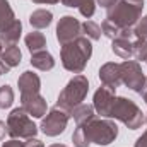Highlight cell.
I'll return each instance as SVG.
<instances>
[{
    "instance_id": "21",
    "label": "cell",
    "mask_w": 147,
    "mask_h": 147,
    "mask_svg": "<svg viewBox=\"0 0 147 147\" xmlns=\"http://www.w3.org/2000/svg\"><path fill=\"white\" fill-rule=\"evenodd\" d=\"M82 34L86 38H89L91 41H98L101 38V26L96 24L94 21H84L82 22Z\"/></svg>"
},
{
    "instance_id": "37",
    "label": "cell",
    "mask_w": 147,
    "mask_h": 147,
    "mask_svg": "<svg viewBox=\"0 0 147 147\" xmlns=\"http://www.w3.org/2000/svg\"><path fill=\"white\" fill-rule=\"evenodd\" d=\"M7 72H9V69H7V67H5V65L0 62V77H2L3 74H7Z\"/></svg>"
},
{
    "instance_id": "8",
    "label": "cell",
    "mask_w": 147,
    "mask_h": 147,
    "mask_svg": "<svg viewBox=\"0 0 147 147\" xmlns=\"http://www.w3.org/2000/svg\"><path fill=\"white\" fill-rule=\"evenodd\" d=\"M121 69V84L127 86L134 92H142V87L146 84V75L139 62L135 60H125L120 63Z\"/></svg>"
},
{
    "instance_id": "9",
    "label": "cell",
    "mask_w": 147,
    "mask_h": 147,
    "mask_svg": "<svg viewBox=\"0 0 147 147\" xmlns=\"http://www.w3.org/2000/svg\"><path fill=\"white\" fill-rule=\"evenodd\" d=\"M57 41L60 46L74 41L75 38L82 36V22H79L74 16H63L57 24Z\"/></svg>"
},
{
    "instance_id": "24",
    "label": "cell",
    "mask_w": 147,
    "mask_h": 147,
    "mask_svg": "<svg viewBox=\"0 0 147 147\" xmlns=\"http://www.w3.org/2000/svg\"><path fill=\"white\" fill-rule=\"evenodd\" d=\"M12 103H14V89L9 84H5L0 87V110L10 108Z\"/></svg>"
},
{
    "instance_id": "36",
    "label": "cell",
    "mask_w": 147,
    "mask_h": 147,
    "mask_svg": "<svg viewBox=\"0 0 147 147\" xmlns=\"http://www.w3.org/2000/svg\"><path fill=\"white\" fill-rule=\"evenodd\" d=\"M140 96L144 98V101H146V105H147V77H146V84H144V87H142V92H140Z\"/></svg>"
},
{
    "instance_id": "41",
    "label": "cell",
    "mask_w": 147,
    "mask_h": 147,
    "mask_svg": "<svg viewBox=\"0 0 147 147\" xmlns=\"http://www.w3.org/2000/svg\"><path fill=\"white\" fill-rule=\"evenodd\" d=\"M146 123H147V113H146Z\"/></svg>"
},
{
    "instance_id": "19",
    "label": "cell",
    "mask_w": 147,
    "mask_h": 147,
    "mask_svg": "<svg viewBox=\"0 0 147 147\" xmlns=\"http://www.w3.org/2000/svg\"><path fill=\"white\" fill-rule=\"evenodd\" d=\"M24 41H26V46H28V50H29L31 55L46 50V38L39 31H31L28 36L24 38Z\"/></svg>"
},
{
    "instance_id": "20",
    "label": "cell",
    "mask_w": 147,
    "mask_h": 147,
    "mask_svg": "<svg viewBox=\"0 0 147 147\" xmlns=\"http://www.w3.org/2000/svg\"><path fill=\"white\" fill-rule=\"evenodd\" d=\"M70 116L75 120V123L79 125V123H86V121L96 118V111H94L92 105H84L82 103V105H79L77 108H74L70 111Z\"/></svg>"
},
{
    "instance_id": "34",
    "label": "cell",
    "mask_w": 147,
    "mask_h": 147,
    "mask_svg": "<svg viewBox=\"0 0 147 147\" xmlns=\"http://www.w3.org/2000/svg\"><path fill=\"white\" fill-rule=\"evenodd\" d=\"M5 134H7V123L0 120V140L5 137Z\"/></svg>"
},
{
    "instance_id": "31",
    "label": "cell",
    "mask_w": 147,
    "mask_h": 147,
    "mask_svg": "<svg viewBox=\"0 0 147 147\" xmlns=\"http://www.w3.org/2000/svg\"><path fill=\"white\" fill-rule=\"evenodd\" d=\"M116 2H118V0H96V3H98V5H101V7H103V9H106V10H108L110 7H113Z\"/></svg>"
},
{
    "instance_id": "6",
    "label": "cell",
    "mask_w": 147,
    "mask_h": 147,
    "mask_svg": "<svg viewBox=\"0 0 147 147\" xmlns=\"http://www.w3.org/2000/svg\"><path fill=\"white\" fill-rule=\"evenodd\" d=\"M5 123H7V134L12 139H24L26 140V139L36 137V134H38L36 123L31 120V116L21 106L14 108L10 111V115L7 116Z\"/></svg>"
},
{
    "instance_id": "30",
    "label": "cell",
    "mask_w": 147,
    "mask_h": 147,
    "mask_svg": "<svg viewBox=\"0 0 147 147\" xmlns=\"http://www.w3.org/2000/svg\"><path fill=\"white\" fill-rule=\"evenodd\" d=\"M2 147H24V142H21V139H10V140L3 142Z\"/></svg>"
},
{
    "instance_id": "25",
    "label": "cell",
    "mask_w": 147,
    "mask_h": 147,
    "mask_svg": "<svg viewBox=\"0 0 147 147\" xmlns=\"http://www.w3.org/2000/svg\"><path fill=\"white\" fill-rule=\"evenodd\" d=\"M72 142L75 147H89L91 146L84 125H77L75 127V130H74V134H72Z\"/></svg>"
},
{
    "instance_id": "11",
    "label": "cell",
    "mask_w": 147,
    "mask_h": 147,
    "mask_svg": "<svg viewBox=\"0 0 147 147\" xmlns=\"http://www.w3.org/2000/svg\"><path fill=\"white\" fill-rule=\"evenodd\" d=\"M99 80H101V86L108 87L111 91H116V87L121 86V69H120V63L108 62V63L101 65V69H99Z\"/></svg>"
},
{
    "instance_id": "10",
    "label": "cell",
    "mask_w": 147,
    "mask_h": 147,
    "mask_svg": "<svg viewBox=\"0 0 147 147\" xmlns=\"http://www.w3.org/2000/svg\"><path fill=\"white\" fill-rule=\"evenodd\" d=\"M21 108L31 118H43L46 115V111H48V103L41 94L21 96Z\"/></svg>"
},
{
    "instance_id": "7",
    "label": "cell",
    "mask_w": 147,
    "mask_h": 147,
    "mask_svg": "<svg viewBox=\"0 0 147 147\" xmlns=\"http://www.w3.org/2000/svg\"><path fill=\"white\" fill-rule=\"evenodd\" d=\"M70 120V113L58 106H53L51 110L46 113V116H43L39 130L46 135V137H58L65 132L67 125Z\"/></svg>"
},
{
    "instance_id": "2",
    "label": "cell",
    "mask_w": 147,
    "mask_h": 147,
    "mask_svg": "<svg viewBox=\"0 0 147 147\" xmlns=\"http://www.w3.org/2000/svg\"><path fill=\"white\" fill-rule=\"evenodd\" d=\"M142 10H144V2L118 0L113 7L106 10V21H110L118 29L135 28V24L142 17Z\"/></svg>"
},
{
    "instance_id": "5",
    "label": "cell",
    "mask_w": 147,
    "mask_h": 147,
    "mask_svg": "<svg viewBox=\"0 0 147 147\" xmlns=\"http://www.w3.org/2000/svg\"><path fill=\"white\" fill-rule=\"evenodd\" d=\"M84 125L87 139L91 144H98V146H110L111 142L116 140L118 137V127L116 123L110 118H92L86 123H79Z\"/></svg>"
},
{
    "instance_id": "29",
    "label": "cell",
    "mask_w": 147,
    "mask_h": 147,
    "mask_svg": "<svg viewBox=\"0 0 147 147\" xmlns=\"http://www.w3.org/2000/svg\"><path fill=\"white\" fill-rule=\"evenodd\" d=\"M24 147H45V144L39 139H36V137H31V139H26Z\"/></svg>"
},
{
    "instance_id": "42",
    "label": "cell",
    "mask_w": 147,
    "mask_h": 147,
    "mask_svg": "<svg viewBox=\"0 0 147 147\" xmlns=\"http://www.w3.org/2000/svg\"><path fill=\"white\" fill-rule=\"evenodd\" d=\"M146 62H147V60H146Z\"/></svg>"
},
{
    "instance_id": "32",
    "label": "cell",
    "mask_w": 147,
    "mask_h": 147,
    "mask_svg": "<svg viewBox=\"0 0 147 147\" xmlns=\"http://www.w3.org/2000/svg\"><path fill=\"white\" fill-rule=\"evenodd\" d=\"M134 147H147V130L137 139V142H135V146Z\"/></svg>"
},
{
    "instance_id": "27",
    "label": "cell",
    "mask_w": 147,
    "mask_h": 147,
    "mask_svg": "<svg viewBox=\"0 0 147 147\" xmlns=\"http://www.w3.org/2000/svg\"><path fill=\"white\" fill-rule=\"evenodd\" d=\"M121 31H123V29H118L116 26H113L110 21H106V19L101 22V33H103L106 38H110V39L118 38L120 34H121Z\"/></svg>"
},
{
    "instance_id": "13",
    "label": "cell",
    "mask_w": 147,
    "mask_h": 147,
    "mask_svg": "<svg viewBox=\"0 0 147 147\" xmlns=\"http://www.w3.org/2000/svg\"><path fill=\"white\" fill-rule=\"evenodd\" d=\"M17 86L21 91V96H31V94H39L41 89V79L39 75L31 70H26L19 75L17 79Z\"/></svg>"
},
{
    "instance_id": "12",
    "label": "cell",
    "mask_w": 147,
    "mask_h": 147,
    "mask_svg": "<svg viewBox=\"0 0 147 147\" xmlns=\"http://www.w3.org/2000/svg\"><path fill=\"white\" fill-rule=\"evenodd\" d=\"M116 91H111L108 87L101 86L96 92H94V98H92V106H94V111L105 118H108V113H110V108L113 105V99H115V94Z\"/></svg>"
},
{
    "instance_id": "16",
    "label": "cell",
    "mask_w": 147,
    "mask_h": 147,
    "mask_svg": "<svg viewBox=\"0 0 147 147\" xmlns=\"http://www.w3.org/2000/svg\"><path fill=\"white\" fill-rule=\"evenodd\" d=\"M31 65L41 72H48L55 67V58L48 50H43V51H38V53L31 55Z\"/></svg>"
},
{
    "instance_id": "38",
    "label": "cell",
    "mask_w": 147,
    "mask_h": 147,
    "mask_svg": "<svg viewBox=\"0 0 147 147\" xmlns=\"http://www.w3.org/2000/svg\"><path fill=\"white\" fill-rule=\"evenodd\" d=\"M50 147H67L65 144H51Z\"/></svg>"
},
{
    "instance_id": "18",
    "label": "cell",
    "mask_w": 147,
    "mask_h": 147,
    "mask_svg": "<svg viewBox=\"0 0 147 147\" xmlns=\"http://www.w3.org/2000/svg\"><path fill=\"white\" fill-rule=\"evenodd\" d=\"M21 60H22V53H21V50H19L17 45L7 46V48L3 50V53H2V58H0V62H2L9 70L14 69V67H17V65L21 63Z\"/></svg>"
},
{
    "instance_id": "28",
    "label": "cell",
    "mask_w": 147,
    "mask_h": 147,
    "mask_svg": "<svg viewBox=\"0 0 147 147\" xmlns=\"http://www.w3.org/2000/svg\"><path fill=\"white\" fill-rule=\"evenodd\" d=\"M134 31H135V36L137 38H140V39H147V16H144V17L139 19V22L135 24Z\"/></svg>"
},
{
    "instance_id": "17",
    "label": "cell",
    "mask_w": 147,
    "mask_h": 147,
    "mask_svg": "<svg viewBox=\"0 0 147 147\" xmlns=\"http://www.w3.org/2000/svg\"><path fill=\"white\" fill-rule=\"evenodd\" d=\"M51 21H53V14H51V10H46V9H38L29 16V24L36 31L46 29L51 24Z\"/></svg>"
},
{
    "instance_id": "4",
    "label": "cell",
    "mask_w": 147,
    "mask_h": 147,
    "mask_svg": "<svg viewBox=\"0 0 147 147\" xmlns=\"http://www.w3.org/2000/svg\"><path fill=\"white\" fill-rule=\"evenodd\" d=\"M87 92H89V80H87V77L82 75V74H77L60 91L58 99H57V106L70 113L74 108H77L79 105L84 103V99L87 98Z\"/></svg>"
},
{
    "instance_id": "14",
    "label": "cell",
    "mask_w": 147,
    "mask_h": 147,
    "mask_svg": "<svg viewBox=\"0 0 147 147\" xmlns=\"http://www.w3.org/2000/svg\"><path fill=\"white\" fill-rule=\"evenodd\" d=\"M22 33V22L19 19H14L12 22H9L7 26H3L0 29V43L7 48V46H14L19 43V38Z\"/></svg>"
},
{
    "instance_id": "33",
    "label": "cell",
    "mask_w": 147,
    "mask_h": 147,
    "mask_svg": "<svg viewBox=\"0 0 147 147\" xmlns=\"http://www.w3.org/2000/svg\"><path fill=\"white\" fill-rule=\"evenodd\" d=\"M65 7H79V3L82 2V0H60Z\"/></svg>"
},
{
    "instance_id": "15",
    "label": "cell",
    "mask_w": 147,
    "mask_h": 147,
    "mask_svg": "<svg viewBox=\"0 0 147 147\" xmlns=\"http://www.w3.org/2000/svg\"><path fill=\"white\" fill-rule=\"evenodd\" d=\"M111 51L123 58V60H132L134 57V39H128V38H115L111 39Z\"/></svg>"
},
{
    "instance_id": "35",
    "label": "cell",
    "mask_w": 147,
    "mask_h": 147,
    "mask_svg": "<svg viewBox=\"0 0 147 147\" xmlns=\"http://www.w3.org/2000/svg\"><path fill=\"white\" fill-rule=\"evenodd\" d=\"M33 3H58L60 0H31Z\"/></svg>"
},
{
    "instance_id": "1",
    "label": "cell",
    "mask_w": 147,
    "mask_h": 147,
    "mask_svg": "<svg viewBox=\"0 0 147 147\" xmlns=\"http://www.w3.org/2000/svg\"><path fill=\"white\" fill-rule=\"evenodd\" d=\"M92 55V43L86 36H79L67 43L60 50V60L65 70L72 74H82Z\"/></svg>"
},
{
    "instance_id": "3",
    "label": "cell",
    "mask_w": 147,
    "mask_h": 147,
    "mask_svg": "<svg viewBox=\"0 0 147 147\" xmlns=\"http://www.w3.org/2000/svg\"><path fill=\"white\" fill-rule=\"evenodd\" d=\"M108 118L121 121L130 130L140 128L142 123L146 121V115L142 113V110L132 99H127L123 96H115L113 105L110 108V113H108Z\"/></svg>"
},
{
    "instance_id": "40",
    "label": "cell",
    "mask_w": 147,
    "mask_h": 147,
    "mask_svg": "<svg viewBox=\"0 0 147 147\" xmlns=\"http://www.w3.org/2000/svg\"><path fill=\"white\" fill-rule=\"evenodd\" d=\"M130 2H144V0H130Z\"/></svg>"
},
{
    "instance_id": "22",
    "label": "cell",
    "mask_w": 147,
    "mask_h": 147,
    "mask_svg": "<svg viewBox=\"0 0 147 147\" xmlns=\"http://www.w3.org/2000/svg\"><path fill=\"white\" fill-rule=\"evenodd\" d=\"M16 19V14L9 3V0H0V29L3 26H7L9 22H12Z\"/></svg>"
},
{
    "instance_id": "26",
    "label": "cell",
    "mask_w": 147,
    "mask_h": 147,
    "mask_svg": "<svg viewBox=\"0 0 147 147\" xmlns=\"http://www.w3.org/2000/svg\"><path fill=\"white\" fill-rule=\"evenodd\" d=\"M77 9H79V12H80L86 19H89V17H92L94 12H96V0H82Z\"/></svg>"
},
{
    "instance_id": "23",
    "label": "cell",
    "mask_w": 147,
    "mask_h": 147,
    "mask_svg": "<svg viewBox=\"0 0 147 147\" xmlns=\"http://www.w3.org/2000/svg\"><path fill=\"white\" fill-rule=\"evenodd\" d=\"M135 62H146L147 60V39L135 38L134 39V57Z\"/></svg>"
},
{
    "instance_id": "39",
    "label": "cell",
    "mask_w": 147,
    "mask_h": 147,
    "mask_svg": "<svg viewBox=\"0 0 147 147\" xmlns=\"http://www.w3.org/2000/svg\"><path fill=\"white\" fill-rule=\"evenodd\" d=\"M2 53H3V45L0 43V58H2Z\"/></svg>"
}]
</instances>
